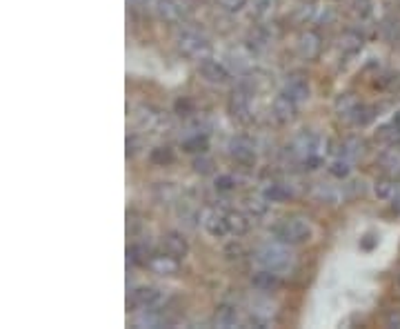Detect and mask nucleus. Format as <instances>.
Wrapping results in <instances>:
<instances>
[{"mask_svg":"<svg viewBox=\"0 0 400 329\" xmlns=\"http://www.w3.org/2000/svg\"><path fill=\"white\" fill-rule=\"evenodd\" d=\"M320 147H323L320 136H316V133H311V131H302L292 142H289L285 154H287L289 161H294L302 169H316L323 161Z\"/></svg>","mask_w":400,"mask_h":329,"instance_id":"nucleus-1","label":"nucleus"},{"mask_svg":"<svg viewBox=\"0 0 400 329\" xmlns=\"http://www.w3.org/2000/svg\"><path fill=\"white\" fill-rule=\"evenodd\" d=\"M274 236L278 242H283V245L296 247V245H305V242L311 240L313 229L305 218H287V221H283L281 225H276Z\"/></svg>","mask_w":400,"mask_h":329,"instance_id":"nucleus-2","label":"nucleus"},{"mask_svg":"<svg viewBox=\"0 0 400 329\" xmlns=\"http://www.w3.org/2000/svg\"><path fill=\"white\" fill-rule=\"evenodd\" d=\"M176 47H178V52L183 54L185 58L196 60V63H200V60H205V58L212 56V43L205 38L202 34L193 31V29L178 31V36H176Z\"/></svg>","mask_w":400,"mask_h":329,"instance_id":"nucleus-3","label":"nucleus"},{"mask_svg":"<svg viewBox=\"0 0 400 329\" xmlns=\"http://www.w3.org/2000/svg\"><path fill=\"white\" fill-rule=\"evenodd\" d=\"M253 261H256L262 270H269V272H285L289 270V265H292V254H289L283 242L281 245H262L258 247L256 251H253Z\"/></svg>","mask_w":400,"mask_h":329,"instance_id":"nucleus-4","label":"nucleus"},{"mask_svg":"<svg viewBox=\"0 0 400 329\" xmlns=\"http://www.w3.org/2000/svg\"><path fill=\"white\" fill-rule=\"evenodd\" d=\"M227 109L229 114H232V118H236L238 123H249L251 120V105H249V92L245 87H238L232 92V96H229L227 101Z\"/></svg>","mask_w":400,"mask_h":329,"instance_id":"nucleus-5","label":"nucleus"},{"mask_svg":"<svg viewBox=\"0 0 400 329\" xmlns=\"http://www.w3.org/2000/svg\"><path fill=\"white\" fill-rule=\"evenodd\" d=\"M136 123L147 129V131H156L161 133L165 127H167V116L161 112V109H156L151 105H140L136 109Z\"/></svg>","mask_w":400,"mask_h":329,"instance_id":"nucleus-6","label":"nucleus"},{"mask_svg":"<svg viewBox=\"0 0 400 329\" xmlns=\"http://www.w3.org/2000/svg\"><path fill=\"white\" fill-rule=\"evenodd\" d=\"M227 149H229V156H232L234 161L240 165H251L253 161H256V145H253V140L249 136L232 138Z\"/></svg>","mask_w":400,"mask_h":329,"instance_id":"nucleus-7","label":"nucleus"},{"mask_svg":"<svg viewBox=\"0 0 400 329\" xmlns=\"http://www.w3.org/2000/svg\"><path fill=\"white\" fill-rule=\"evenodd\" d=\"M198 74L212 82V85H225L232 80V74H229V69L223 65V63H218V60H214L212 56L209 58H205L198 63Z\"/></svg>","mask_w":400,"mask_h":329,"instance_id":"nucleus-8","label":"nucleus"},{"mask_svg":"<svg viewBox=\"0 0 400 329\" xmlns=\"http://www.w3.org/2000/svg\"><path fill=\"white\" fill-rule=\"evenodd\" d=\"M161 302H163V291L156 287H136L129 296V307L133 309L158 307Z\"/></svg>","mask_w":400,"mask_h":329,"instance_id":"nucleus-9","label":"nucleus"},{"mask_svg":"<svg viewBox=\"0 0 400 329\" xmlns=\"http://www.w3.org/2000/svg\"><path fill=\"white\" fill-rule=\"evenodd\" d=\"M151 9L167 22H180L187 16V5L183 0H154Z\"/></svg>","mask_w":400,"mask_h":329,"instance_id":"nucleus-10","label":"nucleus"},{"mask_svg":"<svg viewBox=\"0 0 400 329\" xmlns=\"http://www.w3.org/2000/svg\"><path fill=\"white\" fill-rule=\"evenodd\" d=\"M147 270L156 276H176L180 272V261L172 254H151V258L147 263Z\"/></svg>","mask_w":400,"mask_h":329,"instance_id":"nucleus-11","label":"nucleus"},{"mask_svg":"<svg viewBox=\"0 0 400 329\" xmlns=\"http://www.w3.org/2000/svg\"><path fill=\"white\" fill-rule=\"evenodd\" d=\"M167 325H172V321H169L167 316L156 307L142 309L140 314H136L131 319L133 329H158V327H167Z\"/></svg>","mask_w":400,"mask_h":329,"instance_id":"nucleus-12","label":"nucleus"},{"mask_svg":"<svg viewBox=\"0 0 400 329\" xmlns=\"http://www.w3.org/2000/svg\"><path fill=\"white\" fill-rule=\"evenodd\" d=\"M272 114L281 125H289L298 114V103L289 98L287 94H281V96H276V98H274Z\"/></svg>","mask_w":400,"mask_h":329,"instance_id":"nucleus-13","label":"nucleus"},{"mask_svg":"<svg viewBox=\"0 0 400 329\" xmlns=\"http://www.w3.org/2000/svg\"><path fill=\"white\" fill-rule=\"evenodd\" d=\"M283 94H287L289 98L296 101L298 105L309 101L311 96V89H309V80L302 76V74H292L287 80H285V87H283Z\"/></svg>","mask_w":400,"mask_h":329,"instance_id":"nucleus-14","label":"nucleus"},{"mask_svg":"<svg viewBox=\"0 0 400 329\" xmlns=\"http://www.w3.org/2000/svg\"><path fill=\"white\" fill-rule=\"evenodd\" d=\"M202 227L214 238H225L229 234L227 216L221 214V212H216V210H207L202 214Z\"/></svg>","mask_w":400,"mask_h":329,"instance_id":"nucleus-15","label":"nucleus"},{"mask_svg":"<svg viewBox=\"0 0 400 329\" xmlns=\"http://www.w3.org/2000/svg\"><path fill=\"white\" fill-rule=\"evenodd\" d=\"M161 247H163V251L176 256L178 261L187 258V254H189V242L183 234H178V231H167L161 240Z\"/></svg>","mask_w":400,"mask_h":329,"instance_id":"nucleus-16","label":"nucleus"},{"mask_svg":"<svg viewBox=\"0 0 400 329\" xmlns=\"http://www.w3.org/2000/svg\"><path fill=\"white\" fill-rule=\"evenodd\" d=\"M323 50V38L316 31H305L298 38V54L305 60H316Z\"/></svg>","mask_w":400,"mask_h":329,"instance_id":"nucleus-17","label":"nucleus"},{"mask_svg":"<svg viewBox=\"0 0 400 329\" xmlns=\"http://www.w3.org/2000/svg\"><path fill=\"white\" fill-rule=\"evenodd\" d=\"M281 276H278V272H269V270H260L251 276V285L253 289L258 291H265V294H269V291H276L278 287H281Z\"/></svg>","mask_w":400,"mask_h":329,"instance_id":"nucleus-18","label":"nucleus"},{"mask_svg":"<svg viewBox=\"0 0 400 329\" xmlns=\"http://www.w3.org/2000/svg\"><path fill=\"white\" fill-rule=\"evenodd\" d=\"M362 152H365V142L356 136H345L343 140H338L336 145V154L338 158H347V161H354Z\"/></svg>","mask_w":400,"mask_h":329,"instance_id":"nucleus-19","label":"nucleus"},{"mask_svg":"<svg viewBox=\"0 0 400 329\" xmlns=\"http://www.w3.org/2000/svg\"><path fill=\"white\" fill-rule=\"evenodd\" d=\"M214 323H216V327H223V329H232V327H236V325L240 323L238 309L234 307V305H229V302L218 305L216 316H214Z\"/></svg>","mask_w":400,"mask_h":329,"instance_id":"nucleus-20","label":"nucleus"},{"mask_svg":"<svg viewBox=\"0 0 400 329\" xmlns=\"http://www.w3.org/2000/svg\"><path fill=\"white\" fill-rule=\"evenodd\" d=\"M378 163L387 174H400V147L398 145H392L390 149H385L378 156Z\"/></svg>","mask_w":400,"mask_h":329,"instance_id":"nucleus-21","label":"nucleus"},{"mask_svg":"<svg viewBox=\"0 0 400 329\" xmlns=\"http://www.w3.org/2000/svg\"><path fill=\"white\" fill-rule=\"evenodd\" d=\"M362 36L354 29H347L341 34V38H338V47H341V52L345 54H358L362 50Z\"/></svg>","mask_w":400,"mask_h":329,"instance_id":"nucleus-22","label":"nucleus"},{"mask_svg":"<svg viewBox=\"0 0 400 329\" xmlns=\"http://www.w3.org/2000/svg\"><path fill=\"white\" fill-rule=\"evenodd\" d=\"M227 225H229V234L234 236H245L249 227H251V221L240 212H227Z\"/></svg>","mask_w":400,"mask_h":329,"instance_id":"nucleus-23","label":"nucleus"},{"mask_svg":"<svg viewBox=\"0 0 400 329\" xmlns=\"http://www.w3.org/2000/svg\"><path fill=\"white\" fill-rule=\"evenodd\" d=\"M209 149V138H207V133H200L196 131L193 136L185 138L183 140V152L187 154H205Z\"/></svg>","mask_w":400,"mask_h":329,"instance_id":"nucleus-24","label":"nucleus"},{"mask_svg":"<svg viewBox=\"0 0 400 329\" xmlns=\"http://www.w3.org/2000/svg\"><path fill=\"white\" fill-rule=\"evenodd\" d=\"M373 118H376V109L369 107V105H365V103H358L356 109H354V114H351V118H349V123L365 127V125L371 123Z\"/></svg>","mask_w":400,"mask_h":329,"instance_id":"nucleus-25","label":"nucleus"},{"mask_svg":"<svg viewBox=\"0 0 400 329\" xmlns=\"http://www.w3.org/2000/svg\"><path fill=\"white\" fill-rule=\"evenodd\" d=\"M127 258L131 265H147L151 258V251L145 242H133V245L127 249Z\"/></svg>","mask_w":400,"mask_h":329,"instance_id":"nucleus-26","label":"nucleus"},{"mask_svg":"<svg viewBox=\"0 0 400 329\" xmlns=\"http://www.w3.org/2000/svg\"><path fill=\"white\" fill-rule=\"evenodd\" d=\"M400 193V185L396 180H390V178H383L376 182V196L383 198V200H394Z\"/></svg>","mask_w":400,"mask_h":329,"instance_id":"nucleus-27","label":"nucleus"},{"mask_svg":"<svg viewBox=\"0 0 400 329\" xmlns=\"http://www.w3.org/2000/svg\"><path fill=\"white\" fill-rule=\"evenodd\" d=\"M149 163L156 167H165V165H172L174 163V152L169 147H156L149 152Z\"/></svg>","mask_w":400,"mask_h":329,"instance_id":"nucleus-28","label":"nucleus"},{"mask_svg":"<svg viewBox=\"0 0 400 329\" xmlns=\"http://www.w3.org/2000/svg\"><path fill=\"white\" fill-rule=\"evenodd\" d=\"M262 193L269 203H283V200H287L289 196H292V191H289L285 185H281V182H274V185H269Z\"/></svg>","mask_w":400,"mask_h":329,"instance_id":"nucleus-29","label":"nucleus"},{"mask_svg":"<svg viewBox=\"0 0 400 329\" xmlns=\"http://www.w3.org/2000/svg\"><path fill=\"white\" fill-rule=\"evenodd\" d=\"M380 31H383V36H385L387 41L396 43V41L400 38V20L394 18V16L385 18V20H383V25H380Z\"/></svg>","mask_w":400,"mask_h":329,"instance_id":"nucleus-30","label":"nucleus"},{"mask_svg":"<svg viewBox=\"0 0 400 329\" xmlns=\"http://www.w3.org/2000/svg\"><path fill=\"white\" fill-rule=\"evenodd\" d=\"M329 174L338 180H343L351 174V161H347V158H336V161L329 165Z\"/></svg>","mask_w":400,"mask_h":329,"instance_id":"nucleus-31","label":"nucleus"},{"mask_svg":"<svg viewBox=\"0 0 400 329\" xmlns=\"http://www.w3.org/2000/svg\"><path fill=\"white\" fill-rule=\"evenodd\" d=\"M267 205H269V200L265 198V193H262V196H249L245 200V207H247V212L251 216H262L267 212Z\"/></svg>","mask_w":400,"mask_h":329,"instance_id":"nucleus-32","label":"nucleus"},{"mask_svg":"<svg viewBox=\"0 0 400 329\" xmlns=\"http://www.w3.org/2000/svg\"><path fill=\"white\" fill-rule=\"evenodd\" d=\"M238 187V178L234 174H221L216 178V189L218 191H232Z\"/></svg>","mask_w":400,"mask_h":329,"instance_id":"nucleus-33","label":"nucleus"},{"mask_svg":"<svg viewBox=\"0 0 400 329\" xmlns=\"http://www.w3.org/2000/svg\"><path fill=\"white\" fill-rule=\"evenodd\" d=\"M193 172H198V174H212V172H214V161H212L209 156L200 154L196 161H193Z\"/></svg>","mask_w":400,"mask_h":329,"instance_id":"nucleus-34","label":"nucleus"},{"mask_svg":"<svg viewBox=\"0 0 400 329\" xmlns=\"http://www.w3.org/2000/svg\"><path fill=\"white\" fill-rule=\"evenodd\" d=\"M216 3H218V7H221V9L229 11V14H236V11L245 9L247 0H216Z\"/></svg>","mask_w":400,"mask_h":329,"instance_id":"nucleus-35","label":"nucleus"},{"mask_svg":"<svg viewBox=\"0 0 400 329\" xmlns=\"http://www.w3.org/2000/svg\"><path fill=\"white\" fill-rule=\"evenodd\" d=\"M225 256H227V258H232V261L234 258L238 261L240 256H242V247L238 245V242H229V245L225 247Z\"/></svg>","mask_w":400,"mask_h":329,"instance_id":"nucleus-36","label":"nucleus"},{"mask_svg":"<svg viewBox=\"0 0 400 329\" xmlns=\"http://www.w3.org/2000/svg\"><path fill=\"white\" fill-rule=\"evenodd\" d=\"M176 109H178V114L180 116H189V114H193V103L191 101H178L176 103Z\"/></svg>","mask_w":400,"mask_h":329,"instance_id":"nucleus-37","label":"nucleus"},{"mask_svg":"<svg viewBox=\"0 0 400 329\" xmlns=\"http://www.w3.org/2000/svg\"><path fill=\"white\" fill-rule=\"evenodd\" d=\"M138 147H140V140H138L136 136L127 138V154H129V156L136 154V152H138Z\"/></svg>","mask_w":400,"mask_h":329,"instance_id":"nucleus-38","label":"nucleus"},{"mask_svg":"<svg viewBox=\"0 0 400 329\" xmlns=\"http://www.w3.org/2000/svg\"><path fill=\"white\" fill-rule=\"evenodd\" d=\"M387 325H390V327H400V314L396 312V314H390V316H387Z\"/></svg>","mask_w":400,"mask_h":329,"instance_id":"nucleus-39","label":"nucleus"},{"mask_svg":"<svg viewBox=\"0 0 400 329\" xmlns=\"http://www.w3.org/2000/svg\"><path fill=\"white\" fill-rule=\"evenodd\" d=\"M392 207H394V212H396V214H400V193L392 200Z\"/></svg>","mask_w":400,"mask_h":329,"instance_id":"nucleus-40","label":"nucleus"},{"mask_svg":"<svg viewBox=\"0 0 400 329\" xmlns=\"http://www.w3.org/2000/svg\"><path fill=\"white\" fill-rule=\"evenodd\" d=\"M129 3H133V5H147V3H149V5H151L154 0H129Z\"/></svg>","mask_w":400,"mask_h":329,"instance_id":"nucleus-41","label":"nucleus"},{"mask_svg":"<svg viewBox=\"0 0 400 329\" xmlns=\"http://www.w3.org/2000/svg\"><path fill=\"white\" fill-rule=\"evenodd\" d=\"M398 287H400V276H398Z\"/></svg>","mask_w":400,"mask_h":329,"instance_id":"nucleus-42","label":"nucleus"}]
</instances>
